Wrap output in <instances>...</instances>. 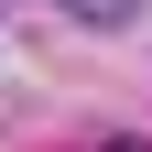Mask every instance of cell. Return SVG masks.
<instances>
[{
    "label": "cell",
    "mask_w": 152,
    "mask_h": 152,
    "mask_svg": "<svg viewBox=\"0 0 152 152\" xmlns=\"http://www.w3.org/2000/svg\"><path fill=\"white\" fill-rule=\"evenodd\" d=\"M54 11H65L76 33H130V22L152 11V0H54Z\"/></svg>",
    "instance_id": "cell-1"
}]
</instances>
